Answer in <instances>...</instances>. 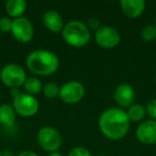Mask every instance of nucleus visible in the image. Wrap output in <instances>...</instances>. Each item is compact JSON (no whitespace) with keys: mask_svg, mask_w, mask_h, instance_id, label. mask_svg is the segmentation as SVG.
Here are the masks:
<instances>
[{"mask_svg":"<svg viewBox=\"0 0 156 156\" xmlns=\"http://www.w3.org/2000/svg\"><path fill=\"white\" fill-rule=\"evenodd\" d=\"M121 11L130 20L139 18L145 10L144 0H122L120 2Z\"/></svg>","mask_w":156,"mask_h":156,"instance_id":"12","label":"nucleus"},{"mask_svg":"<svg viewBox=\"0 0 156 156\" xmlns=\"http://www.w3.org/2000/svg\"><path fill=\"white\" fill-rule=\"evenodd\" d=\"M86 94V88L80 81L69 80L60 86L59 98L64 104L75 105L78 104Z\"/></svg>","mask_w":156,"mask_h":156,"instance_id":"7","label":"nucleus"},{"mask_svg":"<svg viewBox=\"0 0 156 156\" xmlns=\"http://www.w3.org/2000/svg\"><path fill=\"white\" fill-rule=\"evenodd\" d=\"M136 138L143 144L156 143V120H144L136 129Z\"/></svg>","mask_w":156,"mask_h":156,"instance_id":"11","label":"nucleus"},{"mask_svg":"<svg viewBox=\"0 0 156 156\" xmlns=\"http://www.w3.org/2000/svg\"><path fill=\"white\" fill-rule=\"evenodd\" d=\"M12 25H13V20L8 16H3L0 17V31L1 32H11Z\"/></svg>","mask_w":156,"mask_h":156,"instance_id":"20","label":"nucleus"},{"mask_svg":"<svg viewBox=\"0 0 156 156\" xmlns=\"http://www.w3.org/2000/svg\"><path fill=\"white\" fill-rule=\"evenodd\" d=\"M101 20L98 17H91L88 20V28L92 29V30H98L101 28Z\"/></svg>","mask_w":156,"mask_h":156,"instance_id":"23","label":"nucleus"},{"mask_svg":"<svg viewBox=\"0 0 156 156\" xmlns=\"http://www.w3.org/2000/svg\"><path fill=\"white\" fill-rule=\"evenodd\" d=\"M18 156H39V154H37L33 151H30V150H25V151L20 152Z\"/></svg>","mask_w":156,"mask_h":156,"instance_id":"24","label":"nucleus"},{"mask_svg":"<svg viewBox=\"0 0 156 156\" xmlns=\"http://www.w3.org/2000/svg\"><path fill=\"white\" fill-rule=\"evenodd\" d=\"M67 156H92L91 152L85 147H75L69 152Z\"/></svg>","mask_w":156,"mask_h":156,"instance_id":"21","label":"nucleus"},{"mask_svg":"<svg viewBox=\"0 0 156 156\" xmlns=\"http://www.w3.org/2000/svg\"><path fill=\"white\" fill-rule=\"evenodd\" d=\"M12 107L15 110L16 115L23 118H31L39 112L40 103L35 96L22 92L13 98Z\"/></svg>","mask_w":156,"mask_h":156,"instance_id":"6","label":"nucleus"},{"mask_svg":"<svg viewBox=\"0 0 156 156\" xmlns=\"http://www.w3.org/2000/svg\"><path fill=\"white\" fill-rule=\"evenodd\" d=\"M113 98H115V101L119 108L127 109L128 107L134 104L135 98H136L135 89L132 85L127 83H119L115 89Z\"/></svg>","mask_w":156,"mask_h":156,"instance_id":"10","label":"nucleus"},{"mask_svg":"<svg viewBox=\"0 0 156 156\" xmlns=\"http://www.w3.org/2000/svg\"><path fill=\"white\" fill-rule=\"evenodd\" d=\"M155 26H156V20H155Z\"/></svg>","mask_w":156,"mask_h":156,"instance_id":"30","label":"nucleus"},{"mask_svg":"<svg viewBox=\"0 0 156 156\" xmlns=\"http://www.w3.org/2000/svg\"><path fill=\"white\" fill-rule=\"evenodd\" d=\"M127 113V117L129 121L132 122H142L144 121L145 117H147V108L143 106L142 104H138V103H134L132 106L125 110Z\"/></svg>","mask_w":156,"mask_h":156,"instance_id":"16","label":"nucleus"},{"mask_svg":"<svg viewBox=\"0 0 156 156\" xmlns=\"http://www.w3.org/2000/svg\"><path fill=\"white\" fill-rule=\"evenodd\" d=\"M10 93H11V96L12 98H16V96L18 95V94H20L22 92H20V90L18 89V88H15V89H10Z\"/></svg>","mask_w":156,"mask_h":156,"instance_id":"25","label":"nucleus"},{"mask_svg":"<svg viewBox=\"0 0 156 156\" xmlns=\"http://www.w3.org/2000/svg\"><path fill=\"white\" fill-rule=\"evenodd\" d=\"M26 66L37 76H49L60 66V60L55 52L48 49L32 50L26 58Z\"/></svg>","mask_w":156,"mask_h":156,"instance_id":"2","label":"nucleus"},{"mask_svg":"<svg viewBox=\"0 0 156 156\" xmlns=\"http://www.w3.org/2000/svg\"><path fill=\"white\" fill-rule=\"evenodd\" d=\"M155 83H156V73H155Z\"/></svg>","mask_w":156,"mask_h":156,"instance_id":"28","label":"nucleus"},{"mask_svg":"<svg viewBox=\"0 0 156 156\" xmlns=\"http://www.w3.org/2000/svg\"><path fill=\"white\" fill-rule=\"evenodd\" d=\"M43 24L45 28L52 33L62 32L65 25L62 15L56 10H48L43 14Z\"/></svg>","mask_w":156,"mask_h":156,"instance_id":"13","label":"nucleus"},{"mask_svg":"<svg viewBox=\"0 0 156 156\" xmlns=\"http://www.w3.org/2000/svg\"><path fill=\"white\" fill-rule=\"evenodd\" d=\"M48 156H63V155L58 151V152H52V153H49V155Z\"/></svg>","mask_w":156,"mask_h":156,"instance_id":"26","label":"nucleus"},{"mask_svg":"<svg viewBox=\"0 0 156 156\" xmlns=\"http://www.w3.org/2000/svg\"><path fill=\"white\" fill-rule=\"evenodd\" d=\"M42 92L47 98H56L60 93V86L57 83L50 81V83H47L43 86Z\"/></svg>","mask_w":156,"mask_h":156,"instance_id":"18","label":"nucleus"},{"mask_svg":"<svg viewBox=\"0 0 156 156\" xmlns=\"http://www.w3.org/2000/svg\"><path fill=\"white\" fill-rule=\"evenodd\" d=\"M0 156H2V153H1V152H0Z\"/></svg>","mask_w":156,"mask_h":156,"instance_id":"29","label":"nucleus"},{"mask_svg":"<svg viewBox=\"0 0 156 156\" xmlns=\"http://www.w3.org/2000/svg\"><path fill=\"white\" fill-rule=\"evenodd\" d=\"M61 35L67 45L75 48L85 47L91 39V33L87 24L77 20L67 22L64 25Z\"/></svg>","mask_w":156,"mask_h":156,"instance_id":"3","label":"nucleus"},{"mask_svg":"<svg viewBox=\"0 0 156 156\" xmlns=\"http://www.w3.org/2000/svg\"><path fill=\"white\" fill-rule=\"evenodd\" d=\"M27 10V2L25 0H8L5 2V12L8 17L15 20L22 17Z\"/></svg>","mask_w":156,"mask_h":156,"instance_id":"14","label":"nucleus"},{"mask_svg":"<svg viewBox=\"0 0 156 156\" xmlns=\"http://www.w3.org/2000/svg\"><path fill=\"white\" fill-rule=\"evenodd\" d=\"M16 112L12 105L1 104L0 105V124L5 127H12L16 121Z\"/></svg>","mask_w":156,"mask_h":156,"instance_id":"15","label":"nucleus"},{"mask_svg":"<svg viewBox=\"0 0 156 156\" xmlns=\"http://www.w3.org/2000/svg\"><path fill=\"white\" fill-rule=\"evenodd\" d=\"M96 156H106V155H102V154H101V155H96Z\"/></svg>","mask_w":156,"mask_h":156,"instance_id":"27","label":"nucleus"},{"mask_svg":"<svg viewBox=\"0 0 156 156\" xmlns=\"http://www.w3.org/2000/svg\"><path fill=\"white\" fill-rule=\"evenodd\" d=\"M37 141L42 150L48 153L58 152L63 142L61 133L54 126H42L37 134Z\"/></svg>","mask_w":156,"mask_h":156,"instance_id":"4","label":"nucleus"},{"mask_svg":"<svg viewBox=\"0 0 156 156\" xmlns=\"http://www.w3.org/2000/svg\"><path fill=\"white\" fill-rule=\"evenodd\" d=\"M130 121L124 109L111 107L105 109L98 118V128L101 133L111 141L121 140L127 135Z\"/></svg>","mask_w":156,"mask_h":156,"instance_id":"1","label":"nucleus"},{"mask_svg":"<svg viewBox=\"0 0 156 156\" xmlns=\"http://www.w3.org/2000/svg\"><path fill=\"white\" fill-rule=\"evenodd\" d=\"M147 115L151 120H156V98L151 100L147 105Z\"/></svg>","mask_w":156,"mask_h":156,"instance_id":"22","label":"nucleus"},{"mask_svg":"<svg viewBox=\"0 0 156 156\" xmlns=\"http://www.w3.org/2000/svg\"><path fill=\"white\" fill-rule=\"evenodd\" d=\"M26 79V71L22 65L17 63H9L0 71V80L9 89H20V87H23Z\"/></svg>","mask_w":156,"mask_h":156,"instance_id":"5","label":"nucleus"},{"mask_svg":"<svg viewBox=\"0 0 156 156\" xmlns=\"http://www.w3.org/2000/svg\"><path fill=\"white\" fill-rule=\"evenodd\" d=\"M43 86L44 85L42 83V81L40 80L39 78L35 77V76H31V77H27L24 85H23V88L25 90V93L35 96L37 94L42 92Z\"/></svg>","mask_w":156,"mask_h":156,"instance_id":"17","label":"nucleus"},{"mask_svg":"<svg viewBox=\"0 0 156 156\" xmlns=\"http://www.w3.org/2000/svg\"><path fill=\"white\" fill-rule=\"evenodd\" d=\"M95 43L106 49L115 48L121 42V34L112 26H102L95 31Z\"/></svg>","mask_w":156,"mask_h":156,"instance_id":"9","label":"nucleus"},{"mask_svg":"<svg viewBox=\"0 0 156 156\" xmlns=\"http://www.w3.org/2000/svg\"><path fill=\"white\" fill-rule=\"evenodd\" d=\"M11 33L14 37V39L20 43H28L34 37V27L30 20L27 17H18L13 20Z\"/></svg>","mask_w":156,"mask_h":156,"instance_id":"8","label":"nucleus"},{"mask_svg":"<svg viewBox=\"0 0 156 156\" xmlns=\"http://www.w3.org/2000/svg\"><path fill=\"white\" fill-rule=\"evenodd\" d=\"M141 37L145 42H152L156 40V26L155 25H147L141 30Z\"/></svg>","mask_w":156,"mask_h":156,"instance_id":"19","label":"nucleus"}]
</instances>
